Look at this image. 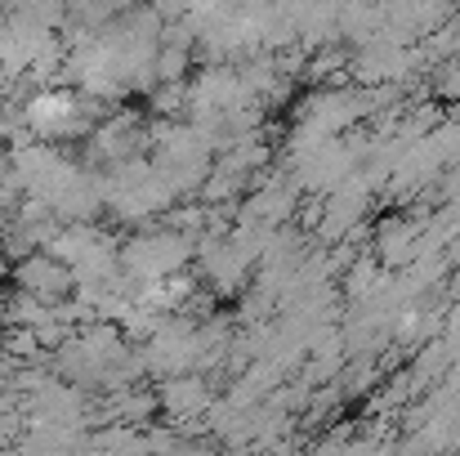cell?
<instances>
[{
	"mask_svg": "<svg viewBox=\"0 0 460 456\" xmlns=\"http://www.w3.org/2000/svg\"><path fill=\"white\" fill-rule=\"evenodd\" d=\"M90 103L81 99V94H72V90H36L27 103H22V121H27V130L40 139V144H67V139H76V135H85L90 130Z\"/></svg>",
	"mask_w": 460,
	"mask_h": 456,
	"instance_id": "6da1fadb",
	"label": "cell"
},
{
	"mask_svg": "<svg viewBox=\"0 0 460 456\" xmlns=\"http://www.w3.org/2000/svg\"><path fill=\"white\" fill-rule=\"evenodd\" d=\"M13 282H18V296H31V300H40V304H58L63 296H72L76 273H72L58 255L36 251V255H27V260L13 269Z\"/></svg>",
	"mask_w": 460,
	"mask_h": 456,
	"instance_id": "7a4b0ae2",
	"label": "cell"
},
{
	"mask_svg": "<svg viewBox=\"0 0 460 456\" xmlns=\"http://www.w3.org/2000/svg\"><path fill=\"white\" fill-rule=\"evenodd\" d=\"M161 403L170 407V412H197L201 403H206V389H201V380H170L165 385V394H161Z\"/></svg>",
	"mask_w": 460,
	"mask_h": 456,
	"instance_id": "3957f363",
	"label": "cell"
},
{
	"mask_svg": "<svg viewBox=\"0 0 460 456\" xmlns=\"http://www.w3.org/2000/svg\"><path fill=\"white\" fill-rule=\"evenodd\" d=\"M9 403H13V394H9V385H4V380H0V412H4V407H9Z\"/></svg>",
	"mask_w": 460,
	"mask_h": 456,
	"instance_id": "277c9868",
	"label": "cell"
}]
</instances>
